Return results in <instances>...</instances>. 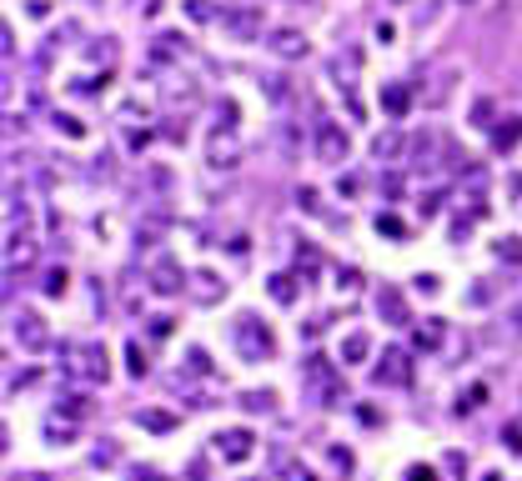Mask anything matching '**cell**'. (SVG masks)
<instances>
[{
	"label": "cell",
	"mask_w": 522,
	"mask_h": 481,
	"mask_svg": "<svg viewBox=\"0 0 522 481\" xmlns=\"http://www.w3.org/2000/svg\"><path fill=\"white\" fill-rule=\"evenodd\" d=\"M302 386H306V401H316V407H342V396H347L342 371L316 351L302 361Z\"/></svg>",
	"instance_id": "cell-1"
},
{
	"label": "cell",
	"mask_w": 522,
	"mask_h": 481,
	"mask_svg": "<svg viewBox=\"0 0 522 481\" xmlns=\"http://www.w3.org/2000/svg\"><path fill=\"white\" fill-rule=\"evenodd\" d=\"M65 376L81 386H101L111 376L106 366V346L101 342H76V346H65Z\"/></svg>",
	"instance_id": "cell-2"
},
{
	"label": "cell",
	"mask_w": 522,
	"mask_h": 481,
	"mask_svg": "<svg viewBox=\"0 0 522 481\" xmlns=\"http://www.w3.org/2000/svg\"><path fill=\"white\" fill-rule=\"evenodd\" d=\"M231 336H237V351L246 356V361H266V356L276 351V336H272V326H266V321H256V316H237Z\"/></svg>",
	"instance_id": "cell-3"
},
{
	"label": "cell",
	"mask_w": 522,
	"mask_h": 481,
	"mask_svg": "<svg viewBox=\"0 0 522 481\" xmlns=\"http://www.w3.org/2000/svg\"><path fill=\"white\" fill-rule=\"evenodd\" d=\"M312 146H316V156L326 160V166H342L347 160V150H352V140H347V130L337 126V120H316L312 126Z\"/></svg>",
	"instance_id": "cell-4"
},
{
	"label": "cell",
	"mask_w": 522,
	"mask_h": 481,
	"mask_svg": "<svg viewBox=\"0 0 522 481\" xmlns=\"http://www.w3.org/2000/svg\"><path fill=\"white\" fill-rule=\"evenodd\" d=\"M11 336H15V346H25V351H45V342H51L41 311H15V316H11Z\"/></svg>",
	"instance_id": "cell-5"
},
{
	"label": "cell",
	"mask_w": 522,
	"mask_h": 481,
	"mask_svg": "<svg viewBox=\"0 0 522 481\" xmlns=\"http://www.w3.org/2000/svg\"><path fill=\"white\" fill-rule=\"evenodd\" d=\"M266 51L282 55V61H302V55H306V35L292 31V25H282V31L266 35Z\"/></svg>",
	"instance_id": "cell-6"
},
{
	"label": "cell",
	"mask_w": 522,
	"mask_h": 481,
	"mask_svg": "<svg viewBox=\"0 0 522 481\" xmlns=\"http://www.w3.org/2000/svg\"><path fill=\"white\" fill-rule=\"evenodd\" d=\"M217 451L227 461H246L251 451H256V437H251L246 427H231V431H221V437H217Z\"/></svg>",
	"instance_id": "cell-7"
},
{
	"label": "cell",
	"mask_w": 522,
	"mask_h": 481,
	"mask_svg": "<svg viewBox=\"0 0 522 481\" xmlns=\"http://www.w3.org/2000/svg\"><path fill=\"white\" fill-rule=\"evenodd\" d=\"M377 311H382V321H387V326H412V316H407V296L397 286H382L377 291Z\"/></svg>",
	"instance_id": "cell-8"
},
{
	"label": "cell",
	"mask_w": 522,
	"mask_h": 481,
	"mask_svg": "<svg viewBox=\"0 0 522 481\" xmlns=\"http://www.w3.org/2000/svg\"><path fill=\"white\" fill-rule=\"evenodd\" d=\"M377 381L382 386H407V381H412V356H407V351H387V356H382V366H377Z\"/></svg>",
	"instance_id": "cell-9"
},
{
	"label": "cell",
	"mask_w": 522,
	"mask_h": 481,
	"mask_svg": "<svg viewBox=\"0 0 522 481\" xmlns=\"http://www.w3.org/2000/svg\"><path fill=\"white\" fill-rule=\"evenodd\" d=\"M151 291L156 296H176V291H181V266H176V261H156L151 266Z\"/></svg>",
	"instance_id": "cell-10"
},
{
	"label": "cell",
	"mask_w": 522,
	"mask_h": 481,
	"mask_svg": "<svg viewBox=\"0 0 522 481\" xmlns=\"http://www.w3.org/2000/svg\"><path fill=\"white\" fill-rule=\"evenodd\" d=\"M227 31L241 35V41H256V35H261V15L251 11V5H241V11H227Z\"/></svg>",
	"instance_id": "cell-11"
},
{
	"label": "cell",
	"mask_w": 522,
	"mask_h": 481,
	"mask_svg": "<svg viewBox=\"0 0 522 481\" xmlns=\"http://www.w3.org/2000/svg\"><path fill=\"white\" fill-rule=\"evenodd\" d=\"M191 296L201 301V306H217V301H221V281L211 276V271H196V276H191Z\"/></svg>",
	"instance_id": "cell-12"
},
{
	"label": "cell",
	"mask_w": 522,
	"mask_h": 481,
	"mask_svg": "<svg viewBox=\"0 0 522 481\" xmlns=\"http://www.w3.org/2000/svg\"><path fill=\"white\" fill-rule=\"evenodd\" d=\"M517 140H522V120H517V116H508L498 130H492V146H498V150H512Z\"/></svg>",
	"instance_id": "cell-13"
},
{
	"label": "cell",
	"mask_w": 522,
	"mask_h": 481,
	"mask_svg": "<svg viewBox=\"0 0 522 481\" xmlns=\"http://www.w3.org/2000/svg\"><path fill=\"white\" fill-rule=\"evenodd\" d=\"M266 291H272V301L292 306V301H296V276H272V281H266Z\"/></svg>",
	"instance_id": "cell-14"
},
{
	"label": "cell",
	"mask_w": 522,
	"mask_h": 481,
	"mask_svg": "<svg viewBox=\"0 0 522 481\" xmlns=\"http://www.w3.org/2000/svg\"><path fill=\"white\" fill-rule=\"evenodd\" d=\"M407 101H412V96H407V86H387V91H382V111H387V116H402Z\"/></svg>",
	"instance_id": "cell-15"
},
{
	"label": "cell",
	"mask_w": 522,
	"mask_h": 481,
	"mask_svg": "<svg viewBox=\"0 0 522 481\" xmlns=\"http://www.w3.org/2000/svg\"><path fill=\"white\" fill-rule=\"evenodd\" d=\"M367 351H372V342L362 332H352L347 342H342V361H367Z\"/></svg>",
	"instance_id": "cell-16"
},
{
	"label": "cell",
	"mask_w": 522,
	"mask_h": 481,
	"mask_svg": "<svg viewBox=\"0 0 522 481\" xmlns=\"http://www.w3.org/2000/svg\"><path fill=\"white\" fill-rule=\"evenodd\" d=\"M136 421H141L146 431H171V427H176L171 411H136Z\"/></svg>",
	"instance_id": "cell-17"
},
{
	"label": "cell",
	"mask_w": 522,
	"mask_h": 481,
	"mask_svg": "<svg viewBox=\"0 0 522 481\" xmlns=\"http://www.w3.org/2000/svg\"><path fill=\"white\" fill-rule=\"evenodd\" d=\"M417 346H422V351L442 346V321H422V326H417Z\"/></svg>",
	"instance_id": "cell-18"
},
{
	"label": "cell",
	"mask_w": 522,
	"mask_h": 481,
	"mask_svg": "<svg viewBox=\"0 0 522 481\" xmlns=\"http://www.w3.org/2000/svg\"><path fill=\"white\" fill-rule=\"evenodd\" d=\"M126 366H130V376H146V371H151V361H146L141 342H130V346H126Z\"/></svg>",
	"instance_id": "cell-19"
},
{
	"label": "cell",
	"mask_w": 522,
	"mask_h": 481,
	"mask_svg": "<svg viewBox=\"0 0 522 481\" xmlns=\"http://www.w3.org/2000/svg\"><path fill=\"white\" fill-rule=\"evenodd\" d=\"M272 401H276L272 391H246V396H241V407H246V411H272Z\"/></svg>",
	"instance_id": "cell-20"
},
{
	"label": "cell",
	"mask_w": 522,
	"mask_h": 481,
	"mask_svg": "<svg viewBox=\"0 0 522 481\" xmlns=\"http://www.w3.org/2000/svg\"><path fill=\"white\" fill-rule=\"evenodd\" d=\"M492 251H498V261H508V266H522V246H517V241H498Z\"/></svg>",
	"instance_id": "cell-21"
},
{
	"label": "cell",
	"mask_w": 522,
	"mask_h": 481,
	"mask_svg": "<svg viewBox=\"0 0 522 481\" xmlns=\"http://www.w3.org/2000/svg\"><path fill=\"white\" fill-rule=\"evenodd\" d=\"M377 231H382V236H392V241H402V236H407V226L397 221V216H377Z\"/></svg>",
	"instance_id": "cell-22"
},
{
	"label": "cell",
	"mask_w": 522,
	"mask_h": 481,
	"mask_svg": "<svg viewBox=\"0 0 522 481\" xmlns=\"http://www.w3.org/2000/svg\"><path fill=\"white\" fill-rule=\"evenodd\" d=\"M41 291H45V296H65V271H45Z\"/></svg>",
	"instance_id": "cell-23"
},
{
	"label": "cell",
	"mask_w": 522,
	"mask_h": 481,
	"mask_svg": "<svg viewBox=\"0 0 522 481\" xmlns=\"http://www.w3.org/2000/svg\"><path fill=\"white\" fill-rule=\"evenodd\" d=\"M482 401H488V386H472V391L462 396V407H457V411H478Z\"/></svg>",
	"instance_id": "cell-24"
},
{
	"label": "cell",
	"mask_w": 522,
	"mask_h": 481,
	"mask_svg": "<svg viewBox=\"0 0 522 481\" xmlns=\"http://www.w3.org/2000/svg\"><path fill=\"white\" fill-rule=\"evenodd\" d=\"M282 476H286V481H312V471H302L292 457H282Z\"/></svg>",
	"instance_id": "cell-25"
},
{
	"label": "cell",
	"mask_w": 522,
	"mask_h": 481,
	"mask_svg": "<svg viewBox=\"0 0 522 481\" xmlns=\"http://www.w3.org/2000/svg\"><path fill=\"white\" fill-rule=\"evenodd\" d=\"M61 411H71V417H86V396H76V391H71V396L61 401Z\"/></svg>",
	"instance_id": "cell-26"
},
{
	"label": "cell",
	"mask_w": 522,
	"mask_h": 481,
	"mask_svg": "<svg viewBox=\"0 0 522 481\" xmlns=\"http://www.w3.org/2000/svg\"><path fill=\"white\" fill-rule=\"evenodd\" d=\"M186 11H191V21H211V5H207V0H191Z\"/></svg>",
	"instance_id": "cell-27"
},
{
	"label": "cell",
	"mask_w": 522,
	"mask_h": 481,
	"mask_svg": "<svg viewBox=\"0 0 522 481\" xmlns=\"http://www.w3.org/2000/svg\"><path fill=\"white\" fill-rule=\"evenodd\" d=\"M407 481H437V471L432 467H412V471H407Z\"/></svg>",
	"instance_id": "cell-28"
},
{
	"label": "cell",
	"mask_w": 522,
	"mask_h": 481,
	"mask_svg": "<svg viewBox=\"0 0 522 481\" xmlns=\"http://www.w3.org/2000/svg\"><path fill=\"white\" fill-rule=\"evenodd\" d=\"M55 126H61L65 136H81V120H71V116H55Z\"/></svg>",
	"instance_id": "cell-29"
},
{
	"label": "cell",
	"mask_w": 522,
	"mask_h": 481,
	"mask_svg": "<svg viewBox=\"0 0 522 481\" xmlns=\"http://www.w3.org/2000/svg\"><path fill=\"white\" fill-rule=\"evenodd\" d=\"M171 332V316H151V336H166Z\"/></svg>",
	"instance_id": "cell-30"
},
{
	"label": "cell",
	"mask_w": 522,
	"mask_h": 481,
	"mask_svg": "<svg viewBox=\"0 0 522 481\" xmlns=\"http://www.w3.org/2000/svg\"><path fill=\"white\" fill-rule=\"evenodd\" d=\"M502 437H508V447H512V451H522V427H508Z\"/></svg>",
	"instance_id": "cell-31"
},
{
	"label": "cell",
	"mask_w": 522,
	"mask_h": 481,
	"mask_svg": "<svg viewBox=\"0 0 522 481\" xmlns=\"http://www.w3.org/2000/svg\"><path fill=\"white\" fill-rule=\"evenodd\" d=\"M130 481H166V476H161V471H136Z\"/></svg>",
	"instance_id": "cell-32"
},
{
	"label": "cell",
	"mask_w": 522,
	"mask_h": 481,
	"mask_svg": "<svg viewBox=\"0 0 522 481\" xmlns=\"http://www.w3.org/2000/svg\"><path fill=\"white\" fill-rule=\"evenodd\" d=\"M462 5H468V0H462Z\"/></svg>",
	"instance_id": "cell-33"
}]
</instances>
